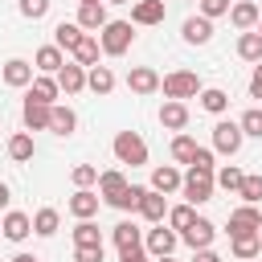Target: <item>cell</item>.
<instances>
[{
    "label": "cell",
    "instance_id": "obj_1",
    "mask_svg": "<svg viewBox=\"0 0 262 262\" xmlns=\"http://www.w3.org/2000/svg\"><path fill=\"white\" fill-rule=\"evenodd\" d=\"M98 45H102L106 57H123V53L135 45V25H131V20H106V25L98 29Z\"/></svg>",
    "mask_w": 262,
    "mask_h": 262
},
{
    "label": "cell",
    "instance_id": "obj_2",
    "mask_svg": "<svg viewBox=\"0 0 262 262\" xmlns=\"http://www.w3.org/2000/svg\"><path fill=\"white\" fill-rule=\"evenodd\" d=\"M217 172V168H213ZM213 172L209 168H188L184 172V180H180V192H184V201L188 205H205V201H213Z\"/></svg>",
    "mask_w": 262,
    "mask_h": 262
},
{
    "label": "cell",
    "instance_id": "obj_3",
    "mask_svg": "<svg viewBox=\"0 0 262 262\" xmlns=\"http://www.w3.org/2000/svg\"><path fill=\"white\" fill-rule=\"evenodd\" d=\"M160 90H164V98H196L205 86H201V78L192 74V70H172V74H164L160 78Z\"/></svg>",
    "mask_w": 262,
    "mask_h": 262
},
{
    "label": "cell",
    "instance_id": "obj_4",
    "mask_svg": "<svg viewBox=\"0 0 262 262\" xmlns=\"http://www.w3.org/2000/svg\"><path fill=\"white\" fill-rule=\"evenodd\" d=\"M111 147H115V160H119V164H131V168L147 164V139H143L139 131H119Z\"/></svg>",
    "mask_w": 262,
    "mask_h": 262
},
{
    "label": "cell",
    "instance_id": "obj_5",
    "mask_svg": "<svg viewBox=\"0 0 262 262\" xmlns=\"http://www.w3.org/2000/svg\"><path fill=\"white\" fill-rule=\"evenodd\" d=\"M242 143H246V135H242V127H237L233 119H217V123H213V151H221V156H237Z\"/></svg>",
    "mask_w": 262,
    "mask_h": 262
},
{
    "label": "cell",
    "instance_id": "obj_6",
    "mask_svg": "<svg viewBox=\"0 0 262 262\" xmlns=\"http://www.w3.org/2000/svg\"><path fill=\"white\" fill-rule=\"evenodd\" d=\"M176 242H180V237H176V229H168L164 221H156V225L143 233V250H147L151 258H164V254H172V250H176Z\"/></svg>",
    "mask_w": 262,
    "mask_h": 262
},
{
    "label": "cell",
    "instance_id": "obj_7",
    "mask_svg": "<svg viewBox=\"0 0 262 262\" xmlns=\"http://www.w3.org/2000/svg\"><path fill=\"white\" fill-rule=\"evenodd\" d=\"M213 237H217V225H213V221H205V217H192V225H188V229H180V242H184L188 250H209V246H213Z\"/></svg>",
    "mask_w": 262,
    "mask_h": 262
},
{
    "label": "cell",
    "instance_id": "obj_8",
    "mask_svg": "<svg viewBox=\"0 0 262 262\" xmlns=\"http://www.w3.org/2000/svg\"><path fill=\"white\" fill-rule=\"evenodd\" d=\"M127 90L139 94V98H147V94L160 90V74H156L151 66H131V70H127Z\"/></svg>",
    "mask_w": 262,
    "mask_h": 262
},
{
    "label": "cell",
    "instance_id": "obj_9",
    "mask_svg": "<svg viewBox=\"0 0 262 262\" xmlns=\"http://www.w3.org/2000/svg\"><path fill=\"white\" fill-rule=\"evenodd\" d=\"M135 213H139L143 221H151V225H156V221H164V217H168V196H164V192H156V188H143V192H139Z\"/></svg>",
    "mask_w": 262,
    "mask_h": 262
},
{
    "label": "cell",
    "instance_id": "obj_10",
    "mask_svg": "<svg viewBox=\"0 0 262 262\" xmlns=\"http://www.w3.org/2000/svg\"><path fill=\"white\" fill-rule=\"evenodd\" d=\"M33 61H25V57H8L4 61V70H0V78H4V86H12V90H25L29 82H33Z\"/></svg>",
    "mask_w": 262,
    "mask_h": 262
},
{
    "label": "cell",
    "instance_id": "obj_11",
    "mask_svg": "<svg viewBox=\"0 0 262 262\" xmlns=\"http://www.w3.org/2000/svg\"><path fill=\"white\" fill-rule=\"evenodd\" d=\"M258 225H262L258 205H237V209L229 213V237H233V233H258Z\"/></svg>",
    "mask_w": 262,
    "mask_h": 262
},
{
    "label": "cell",
    "instance_id": "obj_12",
    "mask_svg": "<svg viewBox=\"0 0 262 262\" xmlns=\"http://www.w3.org/2000/svg\"><path fill=\"white\" fill-rule=\"evenodd\" d=\"M0 233H4L8 242H25V237L33 233V217H29V213H20V209H8V213H4V221H0Z\"/></svg>",
    "mask_w": 262,
    "mask_h": 262
},
{
    "label": "cell",
    "instance_id": "obj_13",
    "mask_svg": "<svg viewBox=\"0 0 262 262\" xmlns=\"http://www.w3.org/2000/svg\"><path fill=\"white\" fill-rule=\"evenodd\" d=\"M225 16H229V25H233L237 33H246V29H254V25H258V16H262V12H258V4H254V0H233Z\"/></svg>",
    "mask_w": 262,
    "mask_h": 262
},
{
    "label": "cell",
    "instance_id": "obj_14",
    "mask_svg": "<svg viewBox=\"0 0 262 262\" xmlns=\"http://www.w3.org/2000/svg\"><path fill=\"white\" fill-rule=\"evenodd\" d=\"M53 78H57L61 94H82V90H86V66H78V61H66Z\"/></svg>",
    "mask_w": 262,
    "mask_h": 262
},
{
    "label": "cell",
    "instance_id": "obj_15",
    "mask_svg": "<svg viewBox=\"0 0 262 262\" xmlns=\"http://www.w3.org/2000/svg\"><path fill=\"white\" fill-rule=\"evenodd\" d=\"M168 16L164 0H135L131 4V25H160Z\"/></svg>",
    "mask_w": 262,
    "mask_h": 262
},
{
    "label": "cell",
    "instance_id": "obj_16",
    "mask_svg": "<svg viewBox=\"0 0 262 262\" xmlns=\"http://www.w3.org/2000/svg\"><path fill=\"white\" fill-rule=\"evenodd\" d=\"M180 37L188 41V45H209V37H213V20L209 16H188L184 25H180Z\"/></svg>",
    "mask_w": 262,
    "mask_h": 262
},
{
    "label": "cell",
    "instance_id": "obj_17",
    "mask_svg": "<svg viewBox=\"0 0 262 262\" xmlns=\"http://www.w3.org/2000/svg\"><path fill=\"white\" fill-rule=\"evenodd\" d=\"M29 98H37V102H57L61 98V86H57V78L53 74H33V82H29Z\"/></svg>",
    "mask_w": 262,
    "mask_h": 262
},
{
    "label": "cell",
    "instance_id": "obj_18",
    "mask_svg": "<svg viewBox=\"0 0 262 262\" xmlns=\"http://www.w3.org/2000/svg\"><path fill=\"white\" fill-rule=\"evenodd\" d=\"M98 205H102V196L98 192H90V188H74V196H70V213L78 217V221H86V217H94L98 213Z\"/></svg>",
    "mask_w": 262,
    "mask_h": 262
},
{
    "label": "cell",
    "instance_id": "obj_19",
    "mask_svg": "<svg viewBox=\"0 0 262 262\" xmlns=\"http://www.w3.org/2000/svg\"><path fill=\"white\" fill-rule=\"evenodd\" d=\"M25 131H49V102H37V98H25Z\"/></svg>",
    "mask_w": 262,
    "mask_h": 262
},
{
    "label": "cell",
    "instance_id": "obj_20",
    "mask_svg": "<svg viewBox=\"0 0 262 262\" xmlns=\"http://www.w3.org/2000/svg\"><path fill=\"white\" fill-rule=\"evenodd\" d=\"M160 127H168V131H184V127H188V106H184L180 98H168V102L160 106Z\"/></svg>",
    "mask_w": 262,
    "mask_h": 262
},
{
    "label": "cell",
    "instance_id": "obj_21",
    "mask_svg": "<svg viewBox=\"0 0 262 262\" xmlns=\"http://www.w3.org/2000/svg\"><path fill=\"white\" fill-rule=\"evenodd\" d=\"M180 180H184V176H180V168L160 164V168H151V184H147V188H156V192H164V196H168V192H180Z\"/></svg>",
    "mask_w": 262,
    "mask_h": 262
},
{
    "label": "cell",
    "instance_id": "obj_22",
    "mask_svg": "<svg viewBox=\"0 0 262 262\" xmlns=\"http://www.w3.org/2000/svg\"><path fill=\"white\" fill-rule=\"evenodd\" d=\"M78 25H82L86 33H98V29L106 25V4H102V0H90V4H78Z\"/></svg>",
    "mask_w": 262,
    "mask_h": 262
},
{
    "label": "cell",
    "instance_id": "obj_23",
    "mask_svg": "<svg viewBox=\"0 0 262 262\" xmlns=\"http://www.w3.org/2000/svg\"><path fill=\"white\" fill-rule=\"evenodd\" d=\"M61 66H66V53H61L57 45H41V49L33 53V70H37V74H57Z\"/></svg>",
    "mask_w": 262,
    "mask_h": 262
},
{
    "label": "cell",
    "instance_id": "obj_24",
    "mask_svg": "<svg viewBox=\"0 0 262 262\" xmlns=\"http://www.w3.org/2000/svg\"><path fill=\"white\" fill-rule=\"evenodd\" d=\"M49 131H53V135H74V131H78V115H74L70 106L53 102V106H49Z\"/></svg>",
    "mask_w": 262,
    "mask_h": 262
},
{
    "label": "cell",
    "instance_id": "obj_25",
    "mask_svg": "<svg viewBox=\"0 0 262 262\" xmlns=\"http://www.w3.org/2000/svg\"><path fill=\"white\" fill-rule=\"evenodd\" d=\"M82 33H86V29H82L78 20H61V25L53 29V45H57L61 53H74V45L82 41Z\"/></svg>",
    "mask_w": 262,
    "mask_h": 262
},
{
    "label": "cell",
    "instance_id": "obj_26",
    "mask_svg": "<svg viewBox=\"0 0 262 262\" xmlns=\"http://www.w3.org/2000/svg\"><path fill=\"white\" fill-rule=\"evenodd\" d=\"M98 57H102V45H98V37H94V33H82V41L74 45V61L90 70V66H98Z\"/></svg>",
    "mask_w": 262,
    "mask_h": 262
},
{
    "label": "cell",
    "instance_id": "obj_27",
    "mask_svg": "<svg viewBox=\"0 0 262 262\" xmlns=\"http://www.w3.org/2000/svg\"><path fill=\"white\" fill-rule=\"evenodd\" d=\"M57 229H61V213H57L53 205H45V209L33 213V233H37V237H53Z\"/></svg>",
    "mask_w": 262,
    "mask_h": 262
},
{
    "label": "cell",
    "instance_id": "obj_28",
    "mask_svg": "<svg viewBox=\"0 0 262 262\" xmlns=\"http://www.w3.org/2000/svg\"><path fill=\"white\" fill-rule=\"evenodd\" d=\"M86 90L111 94V90H115V70H111V66H90V70H86Z\"/></svg>",
    "mask_w": 262,
    "mask_h": 262
},
{
    "label": "cell",
    "instance_id": "obj_29",
    "mask_svg": "<svg viewBox=\"0 0 262 262\" xmlns=\"http://www.w3.org/2000/svg\"><path fill=\"white\" fill-rule=\"evenodd\" d=\"M229 250H233V258H237V262H246V258H262L258 233H233V237H229Z\"/></svg>",
    "mask_w": 262,
    "mask_h": 262
},
{
    "label": "cell",
    "instance_id": "obj_30",
    "mask_svg": "<svg viewBox=\"0 0 262 262\" xmlns=\"http://www.w3.org/2000/svg\"><path fill=\"white\" fill-rule=\"evenodd\" d=\"M196 98H201V111H209V115H225L229 111V94L221 86H205Z\"/></svg>",
    "mask_w": 262,
    "mask_h": 262
},
{
    "label": "cell",
    "instance_id": "obj_31",
    "mask_svg": "<svg viewBox=\"0 0 262 262\" xmlns=\"http://www.w3.org/2000/svg\"><path fill=\"white\" fill-rule=\"evenodd\" d=\"M237 57L242 61H262V33L258 29H246L237 37Z\"/></svg>",
    "mask_w": 262,
    "mask_h": 262
},
{
    "label": "cell",
    "instance_id": "obj_32",
    "mask_svg": "<svg viewBox=\"0 0 262 262\" xmlns=\"http://www.w3.org/2000/svg\"><path fill=\"white\" fill-rule=\"evenodd\" d=\"M33 151H37V147H33V135H29V131H16V135L8 139V160L29 164V160H33Z\"/></svg>",
    "mask_w": 262,
    "mask_h": 262
},
{
    "label": "cell",
    "instance_id": "obj_33",
    "mask_svg": "<svg viewBox=\"0 0 262 262\" xmlns=\"http://www.w3.org/2000/svg\"><path fill=\"white\" fill-rule=\"evenodd\" d=\"M127 188V176L119 172V168H106V172H98V196L102 201H111L115 192H123Z\"/></svg>",
    "mask_w": 262,
    "mask_h": 262
},
{
    "label": "cell",
    "instance_id": "obj_34",
    "mask_svg": "<svg viewBox=\"0 0 262 262\" xmlns=\"http://www.w3.org/2000/svg\"><path fill=\"white\" fill-rule=\"evenodd\" d=\"M111 237H115L119 250H127V246H143V229H139L135 221H119V225L111 229Z\"/></svg>",
    "mask_w": 262,
    "mask_h": 262
},
{
    "label": "cell",
    "instance_id": "obj_35",
    "mask_svg": "<svg viewBox=\"0 0 262 262\" xmlns=\"http://www.w3.org/2000/svg\"><path fill=\"white\" fill-rule=\"evenodd\" d=\"M192 217H196V205H188V201H184V205H172L164 221H168V229H176V237H180V229H188V225H192Z\"/></svg>",
    "mask_w": 262,
    "mask_h": 262
},
{
    "label": "cell",
    "instance_id": "obj_36",
    "mask_svg": "<svg viewBox=\"0 0 262 262\" xmlns=\"http://www.w3.org/2000/svg\"><path fill=\"white\" fill-rule=\"evenodd\" d=\"M196 147H201V143H196L192 135L176 131V139H172V147H168V151H172V160H176V164H188V160L196 156Z\"/></svg>",
    "mask_w": 262,
    "mask_h": 262
},
{
    "label": "cell",
    "instance_id": "obj_37",
    "mask_svg": "<svg viewBox=\"0 0 262 262\" xmlns=\"http://www.w3.org/2000/svg\"><path fill=\"white\" fill-rule=\"evenodd\" d=\"M242 176H246L242 168L225 164V168H217V172H213V184H217V188H225V192H237V188H242Z\"/></svg>",
    "mask_w": 262,
    "mask_h": 262
},
{
    "label": "cell",
    "instance_id": "obj_38",
    "mask_svg": "<svg viewBox=\"0 0 262 262\" xmlns=\"http://www.w3.org/2000/svg\"><path fill=\"white\" fill-rule=\"evenodd\" d=\"M74 246H102V233H98V225L90 217L74 225Z\"/></svg>",
    "mask_w": 262,
    "mask_h": 262
},
{
    "label": "cell",
    "instance_id": "obj_39",
    "mask_svg": "<svg viewBox=\"0 0 262 262\" xmlns=\"http://www.w3.org/2000/svg\"><path fill=\"white\" fill-rule=\"evenodd\" d=\"M139 192H143V184H127L123 192H115L106 205H115V209H123V213H131L135 205H139Z\"/></svg>",
    "mask_w": 262,
    "mask_h": 262
},
{
    "label": "cell",
    "instance_id": "obj_40",
    "mask_svg": "<svg viewBox=\"0 0 262 262\" xmlns=\"http://www.w3.org/2000/svg\"><path fill=\"white\" fill-rule=\"evenodd\" d=\"M237 127H242V135H254V139H262V106H250V111L237 119Z\"/></svg>",
    "mask_w": 262,
    "mask_h": 262
},
{
    "label": "cell",
    "instance_id": "obj_41",
    "mask_svg": "<svg viewBox=\"0 0 262 262\" xmlns=\"http://www.w3.org/2000/svg\"><path fill=\"white\" fill-rule=\"evenodd\" d=\"M237 196H242L246 205H258V201H262V176H242V188H237Z\"/></svg>",
    "mask_w": 262,
    "mask_h": 262
},
{
    "label": "cell",
    "instance_id": "obj_42",
    "mask_svg": "<svg viewBox=\"0 0 262 262\" xmlns=\"http://www.w3.org/2000/svg\"><path fill=\"white\" fill-rule=\"evenodd\" d=\"M70 180H74V188H90V184H98V168L94 164H78L70 172Z\"/></svg>",
    "mask_w": 262,
    "mask_h": 262
},
{
    "label": "cell",
    "instance_id": "obj_43",
    "mask_svg": "<svg viewBox=\"0 0 262 262\" xmlns=\"http://www.w3.org/2000/svg\"><path fill=\"white\" fill-rule=\"evenodd\" d=\"M229 4H233V0H196V8H201V16H209V20H217V16H225V12H229Z\"/></svg>",
    "mask_w": 262,
    "mask_h": 262
},
{
    "label": "cell",
    "instance_id": "obj_44",
    "mask_svg": "<svg viewBox=\"0 0 262 262\" xmlns=\"http://www.w3.org/2000/svg\"><path fill=\"white\" fill-rule=\"evenodd\" d=\"M16 8H20V16H29V20H41V16L49 12V0H20Z\"/></svg>",
    "mask_w": 262,
    "mask_h": 262
},
{
    "label": "cell",
    "instance_id": "obj_45",
    "mask_svg": "<svg viewBox=\"0 0 262 262\" xmlns=\"http://www.w3.org/2000/svg\"><path fill=\"white\" fill-rule=\"evenodd\" d=\"M74 262H102V246H74Z\"/></svg>",
    "mask_w": 262,
    "mask_h": 262
},
{
    "label": "cell",
    "instance_id": "obj_46",
    "mask_svg": "<svg viewBox=\"0 0 262 262\" xmlns=\"http://www.w3.org/2000/svg\"><path fill=\"white\" fill-rule=\"evenodd\" d=\"M188 168H209V172H213V168H217V164H213V147H196V156L188 160Z\"/></svg>",
    "mask_w": 262,
    "mask_h": 262
},
{
    "label": "cell",
    "instance_id": "obj_47",
    "mask_svg": "<svg viewBox=\"0 0 262 262\" xmlns=\"http://www.w3.org/2000/svg\"><path fill=\"white\" fill-rule=\"evenodd\" d=\"M119 262H151V254L143 246H127V250H119Z\"/></svg>",
    "mask_w": 262,
    "mask_h": 262
},
{
    "label": "cell",
    "instance_id": "obj_48",
    "mask_svg": "<svg viewBox=\"0 0 262 262\" xmlns=\"http://www.w3.org/2000/svg\"><path fill=\"white\" fill-rule=\"evenodd\" d=\"M250 98H262V61H254V74H250Z\"/></svg>",
    "mask_w": 262,
    "mask_h": 262
},
{
    "label": "cell",
    "instance_id": "obj_49",
    "mask_svg": "<svg viewBox=\"0 0 262 262\" xmlns=\"http://www.w3.org/2000/svg\"><path fill=\"white\" fill-rule=\"evenodd\" d=\"M192 262H221V254H213V246L209 250H192Z\"/></svg>",
    "mask_w": 262,
    "mask_h": 262
},
{
    "label": "cell",
    "instance_id": "obj_50",
    "mask_svg": "<svg viewBox=\"0 0 262 262\" xmlns=\"http://www.w3.org/2000/svg\"><path fill=\"white\" fill-rule=\"evenodd\" d=\"M8 201H12V192H8V184L0 180V209H8Z\"/></svg>",
    "mask_w": 262,
    "mask_h": 262
},
{
    "label": "cell",
    "instance_id": "obj_51",
    "mask_svg": "<svg viewBox=\"0 0 262 262\" xmlns=\"http://www.w3.org/2000/svg\"><path fill=\"white\" fill-rule=\"evenodd\" d=\"M12 262H37V258H33V254H16Z\"/></svg>",
    "mask_w": 262,
    "mask_h": 262
},
{
    "label": "cell",
    "instance_id": "obj_52",
    "mask_svg": "<svg viewBox=\"0 0 262 262\" xmlns=\"http://www.w3.org/2000/svg\"><path fill=\"white\" fill-rule=\"evenodd\" d=\"M151 262H176V258H172V254H164V258H151Z\"/></svg>",
    "mask_w": 262,
    "mask_h": 262
},
{
    "label": "cell",
    "instance_id": "obj_53",
    "mask_svg": "<svg viewBox=\"0 0 262 262\" xmlns=\"http://www.w3.org/2000/svg\"><path fill=\"white\" fill-rule=\"evenodd\" d=\"M102 4H131V0H102Z\"/></svg>",
    "mask_w": 262,
    "mask_h": 262
},
{
    "label": "cell",
    "instance_id": "obj_54",
    "mask_svg": "<svg viewBox=\"0 0 262 262\" xmlns=\"http://www.w3.org/2000/svg\"><path fill=\"white\" fill-rule=\"evenodd\" d=\"M258 246H262V225H258Z\"/></svg>",
    "mask_w": 262,
    "mask_h": 262
},
{
    "label": "cell",
    "instance_id": "obj_55",
    "mask_svg": "<svg viewBox=\"0 0 262 262\" xmlns=\"http://www.w3.org/2000/svg\"><path fill=\"white\" fill-rule=\"evenodd\" d=\"M254 29H258V33H262V16H258V25H254Z\"/></svg>",
    "mask_w": 262,
    "mask_h": 262
},
{
    "label": "cell",
    "instance_id": "obj_56",
    "mask_svg": "<svg viewBox=\"0 0 262 262\" xmlns=\"http://www.w3.org/2000/svg\"><path fill=\"white\" fill-rule=\"evenodd\" d=\"M78 4H90V0H78Z\"/></svg>",
    "mask_w": 262,
    "mask_h": 262
},
{
    "label": "cell",
    "instance_id": "obj_57",
    "mask_svg": "<svg viewBox=\"0 0 262 262\" xmlns=\"http://www.w3.org/2000/svg\"><path fill=\"white\" fill-rule=\"evenodd\" d=\"M246 262H258V258H246Z\"/></svg>",
    "mask_w": 262,
    "mask_h": 262
}]
</instances>
